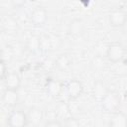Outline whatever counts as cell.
I'll return each instance as SVG.
<instances>
[{"label":"cell","mask_w":127,"mask_h":127,"mask_svg":"<svg viewBox=\"0 0 127 127\" xmlns=\"http://www.w3.org/2000/svg\"><path fill=\"white\" fill-rule=\"evenodd\" d=\"M121 94L118 90L115 89H109L106 96L103 98V100L100 102L102 109L109 114H112L119 110L121 106Z\"/></svg>","instance_id":"6da1fadb"},{"label":"cell","mask_w":127,"mask_h":127,"mask_svg":"<svg viewBox=\"0 0 127 127\" xmlns=\"http://www.w3.org/2000/svg\"><path fill=\"white\" fill-rule=\"evenodd\" d=\"M126 54V49L124 45L120 42H112L107 46L105 58L108 62L111 63H119L121 62Z\"/></svg>","instance_id":"7a4b0ae2"},{"label":"cell","mask_w":127,"mask_h":127,"mask_svg":"<svg viewBox=\"0 0 127 127\" xmlns=\"http://www.w3.org/2000/svg\"><path fill=\"white\" fill-rule=\"evenodd\" d=\"M49 18V13L48 10L45 6L43 5H37L35 6L29 15V20L30 22L36 26V27H42L46 24Z\"/></svg>","instance_id":"3957f363"},{"label":"cell","mask_w":127,"mask_h":127,"mask_svg":"<svg viewBox=\"0 0 127 127\" xmlns=\"http://www.w3.org/2000/svg\"><path fill=\"white\" fill-rule=\"evenodd\" d=\"M64 90L69 99H79L84 91V86L78 78H71L64 84Z\"/></svg>","instance_id":"277c9868"},{"label":"cell","mask_w":127,"mask_h":127,"mask_svg":"<svg viewBox=\"0 0 127 127\" xmlns=\"http://www.w3.org/2000/svg\"><path fill=\"white\" fill-rule=\"evenodd\" d=\"M8 127H27L29 125L27 112L21 109H13L7 117Z\"/></svg>","instance_id":"5b68a950"},{"label":"cell","mask_w":127,"mask_h":127,"mask_svg":"<svg viewBox=\"0 0 127 127\" xmlns=\"http://www.w3.org/2000/svg\"><path fill=\"white\" fill-rule=\"evenodd\" d=\"M108 21L114 28L123 27L127 22V12L123 8H113L108 14Z\"/></svg>","instance_id":"8992f818"},{"label":"cell","mask_w":127,"mask_h":127,"mask_svg":"<svg viewBox=\"0 0 127 127\" xmlns=\"http://www.w3.org/2000/svg\"><path fill=\"white\" fill-rule=\"evenodd\" d=\"M108 91H109V88L107 87V85L104 81L96 80V81H94L92 88H91V96L95 101L100 103L103 100V98L106 96Z\"/></svg>","instance_id":"52a82bcc"},{"label":"cell","mask_w":127,"mask_h":127,"mask_svg":"<svg viewBox=\"0 0 127 127\" xmlns=\"http://www.w3.org/2000/svg\"><path fill=\"white\" fill-rule=\"evenodd\" d=\"M46 91L47 93L53 97V98H57L59 97L62 92L64 91V84L59 80V79H55V78H51L47 81L46 83Z\"/></svg>","instance_id":"ba28073f"},{"label":"cell","mask_w":127,"mask_h":127,"mask_svg":"<svg viewBox=\"0 0 127 127\" xmlns=\"http://www.w3.org/2000/svg\"><path fill=\"white\" fill-rule=\"evenodd\" d=\"M54 64H55V66L57 69L64 72L70 68V66L72 64V58L67 53H62V54L58 55V57L55 59Z\"/></svg>","instance_id":"9c48e42d"},{"label":"cell","mask_w":127,"mask_h":127,"mask_svg":"<svg viewBox=\"0 0 127 127\" xmlns=\"http://www.w3.org/2000/svg\"><path fill=\"white\" fill-rule=\"evenodd\" d=\"M2 81L6 89L19 90L21 86V76L16 71H9Z\"/></svg>","instance_id":"30bf717a"},{"label":"cell","mask_w":127,"mask_h":127,"mask_svg":"<svg viewBox=\"0 0 127 127\" xmlns=\"http://www.w3.org/2000/svg\"><path fill=\"white\" fill-rule=\"evenodd\" d=\"M2 102L5 106L14 108L19 102V94L18 90H11V89H4L2 93Z\"/></svg>","instance_id":"8fae6325"},{"label":"cell","mask_w":127,"mask_h":127,"mask_svg":"<svg viewBox=\"0 0 127 127\" xmlns=\"http://www.w3.org/2000/svg\"><path fill=\"white\" fill-rule=\"evenodd\" d=\"M27 117L29 124H31L34 127H38L44 119V113L41 108L33 106L29 108V110L27 111Z\"/></svg>","instance_id":"7c38bea8"},{"label":"cell","mask_w":127,"mask_h":127,"mask_svg":"<svg viewBox=\"0 0 127 127\" xmlns=\"http://www.w3.org/2000/svg\"><path fill=\"white\" fill-rule=\"evenodd\" d=\"M108 126L109 127H127V114L120 110L110 114Z\"/></svg>","instance_id":"4fadbf2b"},{"label":"cell","mask_w":127,"mask_h":127,"mask_svg":"<svg viewBox=\"0 0 127 127\" xmlns=\"http://www.w3.org/2000/svg\"><path fill=\"white\" fill-rule=\"evenodd\" d=\"M65 109L68 116L71 117H78L82 113V104L80 103L79 99H67L65 103Z\"/></svg>","instance_id":"5bb4252c"},{"label":"cell","mask_w":127,"mask_h":127,"mask_svg":"<svg viewBox=\"0 0 127 127\" xmlns=\"http://www.w3.org/2000/svg\"><path fill=\"white\" fill-rule=\"evenodd\" d=\"M85 31V24L84 22L79 18L72 19L68 24V32L70 35L74 37H79L83 35Z\"/></svg>","instance_id":"9a60e30c"},{"label":"cell","mask_w":127,"mask_h":127,"mask_svg":"<svg viewBox=\"0 0 127 127\" xmlns=\"http://www.w3.org/2000/svg\"><path fill=\"white\" fill-rule=\"evenodd\" d=\"M90 68L95 72L103 71L106 68V60L101 55L94 56L90 61Z\"/></svg>","instance_id":"2e32d148"},{"label":"cell","mask_w":127,"mask_h":127,"mask_svg":"<svg viewBox=\"0 0 127 127\" xmlns=\"http://www.w3.org/2000/svg\"><path fill=\"white\" fill-rule=\"evenodd\" d=\"M41 45H42L41 38L37 35L30 36L27 39V42H26V48L31 53H36L37 51H39L40 48H41Z\"/></svg>","instance_id":"e0dca14e"},{"label":"cell","mask_w":127,"mask_h":127,"mask_svg":"<svg viewBox=\"0 0 127 127\" xmlns=\"http://www.w3.org/2000/svg\"><path fill=\"white\" fill-rule=\"evenodd\" d=\"M3 25H4V28H5L6 30H8V31H14V30L17 29V27H18L17 21H16L15 19L11 18V17L6 18L5 21H4V23H3Z\"/></svg>","instance_id":"ac0fdd59"},{"label":"cell","mask_w":127,"mask_h":127,"mask_svg":"<svg viewBox=\"0 0 127 127\" xmlns=\"http://www.w3.org/2000/svg\"><path fill=\"white\" fill-rule=\"evenodd\" d=\"M64 127H81V124L78 118L68 116L64 121Z\"/></svg>","instance_id":"d6986e66"},{"label":"cell","mask_w":127,"mask_h":127,"mask_svg":"<svg viewBox=\"0 0 127 127\" xmlns=\"http://www.w3.org/2000/svg\"><path fill=\"white\" fill-rule=\"evenodd\" d=\"M9 71H8V66H7V64H6V62L2 59L1 61H0V73H1V80H3L4 79V77L7 75V73H8Z\"/></svg>","instance_id":"ffe728a7"},{"label":"cell","mask_w":127,"mask_h":127,"mask_svg":"<svg viewBox=\"0 0 127 127\" xmlns=\"http://www.w3.org/2000/svg\"><path fill=\"white\" fill-rule=\"evenodd\" d=\"M44 127H63V124L57 119H52V120L47 121Z\"/></svg>","instance_id":"44dd1931"},{"label":"cell","mask_w":127,"mask_h":127,"mask_svg":"<svg viewBox=\"0 0 127 127\" xmlns=\"http://www.w3.org/2000/svg\"><path fill=\"white\" fill-rule=\"evenodd\" d=\"M24 4H25V1H19V0L12 1V5H14V7H20V6L24 5Z\"/></svg>","instance_id":"7402d4cb"},{"label":"cell","mask_w":127,"mask_h":127,"mask_svg":"<svg viewBox=\"0 0 127 127\" xmlns=\"http://www.w3.org/2000/svg\"><path fill=\"white\" fill-rule=\"evenodd\" d=\"M124 100H125V102L127 104V91H125V93H124Z\"/></svg>","instance_id":"603a6c76"}]
</instances>
